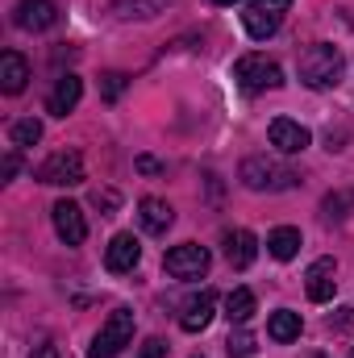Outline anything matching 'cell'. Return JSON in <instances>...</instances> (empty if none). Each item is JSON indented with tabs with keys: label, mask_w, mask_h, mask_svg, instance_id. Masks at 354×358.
<instances>
[{
	"label": "cell",
	"mask_w": 354,
	"mask_h": 358,
	"mask_svg": "<svg viewBox=\"0 0 354 358\" xmlns=\"http://www.w3.org/2000/svg\"><path fill=\"white\" fill-rule=\"evenodd\" d=\"M288 8H292V0H250L246 13H242V25H246V34L255 42H267L279 29V21H283Z\"/></svg>",
	"instance_id": "cell-6"
},
{
	"label": "cell",
	"mask_w": 354,
	"mask_h": 358,
	"mask_svg": "<svg viewBox=\"0 0 354 358\" xmlns=\"http://www.w3.org/2000/svg\"><path fill=\"white\" fill-rule=\"evenodd\" d=\"M138 221H142V229L146 234H167L171 229V221H176V213H171V204L167 200H159V196H142L138 200Z\"/></svg>",
	"instance_id": "cell-13"
},
{
	"label": "cell",
	"mask_w": 354,
	"mask_h": 358,
	"mask_svg": "<svg viewBox=\"0 0 354 358\" xmlns=\"http://www.w3.org/2000/svg\"><path fill=\"white\" fill-rule=\"evenodd\" d=\"M38 179L50 183V187H71V183H84V159L76 150H59L50 155L42 167H38Z\"/></svg>",
	"instance_id": "cell-7"
},
{
	"label": "cell",
	"mask_w": 354,
	"mask_h": 358,
	"mask_svg": "<svg viewBox=\"0 0 354 358\" xmlns=\"http://www.w3.org/2000/svg\"><path fill=\"white\" fill-rule=\"evenodd\" d=\"M213 313H217V292H200V296H192L187 304H183V313H179V325L187 329V334H200L208 321H213Z\"/></svg>",
	"instance_id": "cell-14"
},
{
	"label": "cell",
	"mask_w": 354,
	"mask_h": 358,
	"mask_svg": "<svg viewBox=\"0 0 354 358\" xmlns=\"http://www.w3.org/2000/svg\"><path fill=\"white\" fill-rule=\"evenodd\" d=\"M13 21H17V29L42 34V29H50L59 21V8H55V0H17Z\"/></svg>",
	"instance_id": "cell-10"
},
{
	"label": "cell",
	"mask_w": 354,
	"mask_h": 358,
	"mask_svg": "<svg viewBox=\"0 0 354 358\" xmlns=\"http://www.w3.org/2000/svg\"><path fill=\"white\" fill-rule=\"evenodd\" d=\"M213 4H234V0H213Z\"/></svg>",
	"instance_id": "cell-31"
},
{
	"label": "cell",
	"mask_w": 354,
	"mask_h": 358,
	"mask_svg": "<svg viewBox=\"0 0 354 358\" xmlns=\"http://www.w3.org/2000/svg\"><path fill=\"white\" fill-rule=\"evenodd\" d=\"M138 358H167V342H163V338H146L142 350H138Z\"/></svg>",
	"instance_id": "cell-26"
},
{
	"label": "cell",
	"mask_w": 354,
	"mask_h": 358,
	"mask_svg": "<svg viewBox=\"0 0 354 358\" xmlns=\"http://www.w3.org/2000/svg\"><path fill=\"white\" fill-rule=\"evenodd\" d=\"M34 358H59V350H55V346H38V355Z\"/></svg>",
	"instance_id": "cell-30"
},
{
	"label": "cell",
	"mask_w": 354,
	"mask_h": 358,
	"mask_svg": "<svg viewBox=\"0 0 354 358\" xmlns=\"http://www.w3.org/2000/svg\"><path fill=\"white\" fill-rule=\"evenodd\" d=\"M267 250H271V259H279V263L296 259V250H300V229H292V225L271 229V234H267Z\"/></svg>",
	"instance_id": "cell-19"
},
{
	"label": "cell",
	"mask_w": 354,
	"mask_h": 358,
	"mask_svg": "<svg viewBox=\"0 0 354 358\" xmlns=\"http://www.w3.org/2000/svg\"><path fill=\"white\" fill-rule=\"evenodd\" d=\"M342 50L330 46V42H317L300 55V84L313 92H325V88H338L342 84Z\"/></svg>",
	"instance_id": "cell-1"
},
{
	"label": "cell",
	"mask_w": 354,
	"mask_h": 358,
	"mask_svg": "<svg viewBox=\"0 0 354 358\" xmlns=\"http://www.w3.org/2000/svg\"><path fill=\"white\" fill-rule=\"evenodd\" d=\"M138 171H146V176H159V171H163V163H159V159H150V155H142V159H138Z\"/></svg>",
	"instance_id": "cell-28"
},
{
	"label": "cell",
	"mask_w": 354,
	"mask_h": 358,
	"mask_svg": "<svg viewBox=\"0 0 354 358\" xmlns=\"http://www.w3.org/2000/svg\"><path fill=\"white\" fill-rule=\"evenodd\" d=\"M229 355H238V358H246V355H255V334H246V329H238V334H229Z\"/></svg>",
	"instance_id": "cell-25"
},
{
	"label": "cell",
	"mask_w": 354,
	"mask_h": 358,
	"mask_svg": "<svg viewBox=\"0 0 354 358\" xmlns=\"http://www.w3.org/2000/svg\"><path fill=\"white\" fill-rule=\"evenodd\" d=\"M238 179H242L250 192H288V187L300 183V176H296L292 167H283V163H275V159H267V155L246 159L242 171H238Z\"/></svg>",
	"instance_id": "cell-2"
},
{
	"label": "cell",
	"mask_w": 354,
	"mask_h": 358,
	"mask_svg": "<svg viewBox=\"0 0 354 358\" xmlns=\"http://www.w3.org/2000/svg\"><path fill=\"white\" fill-rule=\"evenodd\" d=\"M8 138H13V146H34L38 138H42V125L29 117V121H17L13 129H8Z\"/></svg>",
	"instance_id": "cell-23"
},
{
	"label": "cell",
	"mask_w": 354,
	"mask_h": 358,
	"mask_svg": "<svg viewBox=\"0 0 354 358\" xmlns=\"http://www.w3.org/2000/svg\"><path fill=\"white\" fill-rule=\"evenodd\" d=\"M346 208H354V192H330V196L321 200L325 221H342V217H346Z\"/></svg>",
	"instance_id": "cell-22"
},
{
	"label": "cell",
	"mask_w": 354,
	"mask_h": 358,
	"mask_svg": "<svg viewBox=\"0 0 354 358\" xmlns=\"http://www.w3.org/2000/svg\"><path fill=\"white\" fill-rule=\"evenodd\" d=\"M167 8H176V0H117L108 13L117 21H150V17H159Z\"/></svg>",
	"instance_id": "cell-18"
},
{
	"label": "cell",
	"mask_w": 354,
	"mask_h": 358,
	"mask_svg": "<svg viewBox=\"0 0 354 358\" xmlns=\"http://www.w3.org/2000/svg\"><path fill=\"white\" fill-rule=\"evenodd\" d=\"M17 176V155H4V179Z\"/></svg>",
	"instance_id": "cell-29"
},
{
	"label": "cell",
	"mask_w": 354,
	"mask_h": 358,
	"mask_svg": "<svg viewBox=\"0 0 354 358\" xmlns=\"http://www.w3.org/2000/svg\"><path fill=\"white\" fill-rule=\"evenodd\" d=\"M92 204H96V208H104V213H113V208H117V192L96 187V192H92Z\"/></svg>",
	"instance_id": "cell-27"
},
{
	"label": "cell",
	"mask_w": 354,
	"mask_h": 358,
	"mask_svg": "<svg viewBox=\"0 0 354 358\" xmlns=\"http://www.w3.org/2000/svg\"><path fill=\"white\" fill-rule=\"evenodd\" d=\"M129 338H134V313L129 308H113L108 321L100 325V334L92 338L88 358H117L129 346Z\"/></svg>",
	"instance_id": "cell-3"
},
{
	"label": "cell",
	"mask_w": 354,
	"mask_h": 358,
	"mask_svg": "<svg viewBox=\"0 0 354 358\" xmlns=\"http://www.w3.org/2000/svg\"><path fill=\"white\" fill-rule=\"evenodd\" d=\"M267 338H275V342H296V338H300V313H292V308L271 313V321H267Z\"/></svg>",
	"instance_id": "cell-20"
},
{
	"label": "cell",
	"mask_w": 354,
	"mask_h": 358,
	"mask_svg": "<svg viewBox=\"0 0 354 358\" xmlns=\"http://www.w3.org/2000/svg\"><path fill=\"white\" fill-rule=\"evenodd\" d=\"M267 138H271V146H275L279 155H300V150L313 142V134H309L300 121H292V117H275L271 129H267Z\"/></svg>",
	"instance_id": "cell-8"
},
{
	"label": "cell",
	"mask_w": 354,
	"mask_h": 358,
	"mask_svg": "<svg viewBox=\"0 0 354 358\" xmlns=\"http://www.w3.org/2000/svg\"><path fill=\"white\" fill-rule=\"evenodd\" d=\"M125 88H129V76H121V71H108V76H100V96H104V100H117Z\"/></svg>",
	"instance_id": "cell-24"
},
{
	"label": "cell",
	"mask_w": 354,
	"mask_h": 358,
	"mask_svg": "<svg viewBox=\"0 0 354 358\" xmlns=\"http://www.w3.org/2000/svg\"><path fill=\"white\" fill-rule=\"evenodd\" d=\"M338 267H334V259H317L309 275H304V292H309V300L313 304H330L334 300V292H338Z\"/></svg>",
	"instance_id": "cell-11"
},
{
	"label": "cell",
	"mask_w": 354,
	"mask_h": 358,
	"mask_svg": "<svg viewBox=\"0 0 354 358\" xmlns=\"http://www.w3.org/2000/svg\"><path fill=\"white\" fill-rule=\"evenodd\" d=\"M225 317H229L234 325H246V321L255 317V292H250V287H234V292L225 296Z\"/></svg>",
	"instance_id": "cell-21"
},
{
	"label": "cell",
	"mask_w": 354,
	"mask_h": 358,
	"mask_svg": "<svg viewBox=\"0 0 354 358\" xmlns=\"http://www.w3.org/2000/svg\"><path fill=\"white\" fill-rule=\"evenodd\" d=\"M25 84H29V63L17 50H4L0 55V88H4V96L25 92Z\"/></svg>",
	"instance_id": "cell-17"
},
{
	"label": "cell",
	"mask_w": 354,
	"mask_h": 358,
	"mask_svg": "<svg viewBox=\"0 0 354 358\" xmlns=\"http://www.w3.org/2000/svg\"><path fill=\"white\" fill-rule=\"evenodd\" d=\"M138 259H142V246H138V238H134V234H117V238L108 242V250H104V267L113 271V275L134 271V267H138Z\"/></svg>",
	"instance_id": "cell-12"
},
{
	"label": "cell",
	"mask_w": 354,
	"mask_h": 358,
	"mask_svg": "<svg viewBox=\"0 0 354 358\" xmlns=\"http://www.w3.org/2000/svg\"><path fill=\"white\" fill-rule=\"evenodd\" d=\"M255 255H259V242H255L250 229H234V234H225V259H229V267L234 271H246L250 263H255Z\"/></svg>",
	"instance_id": "cell-16"
},
{
	"label": "cell",
	"mask_w": 354,
	"mask_h": 358,
	"mask_svg": "<svg viewBox=\"0 0 354 358\" xmlns=\"http://www.w3.org/2000/svg\"><path fill=\"white\" fill-rule=\"evenodd\" d=\"M80 96H84V80H80V76H59L55 92L46 96V113H50V117H67V113L80 104Z\"/></svg>",
	"instance_id": "cell-15"
},
{
	"label": "cell",
	"mask_w": 354,
	"mask_h": 358,
	"mask_svg": "<svg viewBox=\"0 0 354 358\" xmlns=\"http://www.w3.org/2000/svg\"><path fill=\"white\" fill-rule=\"evenodd\" d=\"M208 263H213V255H208L204 246H196V242L171 246V250L163 255V267H167V275H171V279H183V283L204 279V275H208Z\"/></svg>",
	"instance_id": "cell-5"
},
{
	"label": "cell",
	"mask_w": 354,
	"mask_h": 358,
	"mask_svg": "<svg viewBox=\"0 0 354 358\" xmlns=\"http://www.w3.org/2000/svg\"><path fill=\"white\" fill-rule=\"evenodd\" d=\"M351 358H354V350H351Z\"/></svg>",
	"instance_id": "cell-32"
},
{
	"label": "cell",
	"mask_w": 354,
	"mask_h": 358,
	"mask_svg": "<svg viewBox=\"0 0 354 358\" xmlns=\"http://www.w3.org/2000/svg\"><path fill=\"white\" fill-rule=\"evenodd\" d=\"M50 217H55V234H59L67 246H84V238H88V221H84L80 204H71V200H59V204L50 208Z\"/></svg>",
	"instance_id": "cell-9"
},
{
	"label": "cell",
	"mask_w": 354,
	"mask_h": 358,
	"mask_svg": "<svg viewBox=\"0 0 354 358\" xmlns=\"http://www.w3.org/2000/svg\"><path fill=\"white\" fill-rule=\"evenodd\" d=\"M234 80L242 92H271L283 84V71H279V63H271L263 55H242L234 63Z\"/></svg>",
	"instance_id": "cell-4"
}]
</instances>
